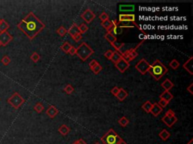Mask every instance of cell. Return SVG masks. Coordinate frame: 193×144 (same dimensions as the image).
I'll list each match as a JSON object with an SVG mask.
<instances>
[{
    "label": "cell",
    "instance_id": "f6af8a7d",
    "mask_svg": "<svg viewBox=\"0 0 193 144\" xmlns=\"http://www.w3.org/2000/svg\"><path fill=\"white\" fill-rule=\"evenodd\" d=\"M68 53H70L71 56H74V55H76V47H73V46H72V47L70 48V50H69Z\"/></svg>",
    "mask_w": 193,
    "mask_h": 144
},
{
    "label": "cell",
    "instance_id": "7402d4cb",
    "mask_svg": "<svg viewBox=\"0 0 193 144\" xmlns=\"http://www.w3.org/2000/svg\"><path fill=\"white\" fill-rule=\"evenodd\" d=\"M158 136H159V137H160L162 140L166 141V140H168V138L170 137V132L167 130V129H163V130L158 134Z\"/></svg>",
    "mask_w": 193,
    "mask_h": 144
},
{
    "label": "cell",
    "instance_id": "cb8c5ba5",
    "mask_svg": "<svg viewBox=\"0 0 193 144\" xmlns=\"http://www.w3.org/2000/svg\"><path fill=\"white\" fill-rule=\"evenodd\" d=\"M121 58H122V57H121V53H119V52H118V51H114V52H113V57H112L110 60H111L114 64H115V63H117Z\"/></svg>",
    "mask_w": 193,
    "mask_h": 144
},
{
    "label": "cell",
    "instance_id": "ee69618b",
    "mask_svg": "<svg viewBox=\"0 0 193 144\" xmlns=\"http://www.w3.org/2000/svg\"><path fill=\"white\" fill-rule=\"evenodd\" d=\"M72 38H73V40H74L75 41H76V42H78V41H80L81 39L82 38V34H77V35H76L75 36H73Z\"/></svg>",
    "mask_w": 193,
    "mask_h": 144
},
{
    "label": "cell",
    "instance_id": "5bb4252c",
    "mask_svg": "<svg viewBox=\"0 0 193 144\" xmlns=\"http://www.w3.org/2000/svg\"><path fill=\"white\" fill-rule=\"evenodd\" d=\"M192 60H193V57H191L190 58L188 59L183 65V67L184 69L187 71L190 74H193L192 72Z\"/></svg>",
    "mask_w": 193,
    "mask_h": 144
},
{
    "label": "cell",
    "instance_id": "d4e9b609",
    "mask_svg": "<svg viewBox=\"0 0 193 144\" xmlns=\"http://www.w3.org/2000/svg\"><path fill=\"white\" fill-rule=\"evenodd\" d=\"M104 38H105L106 40L107 41H109L111 44L117 41V38H116V36L112 35V34L109 33V32H106V34L104 35Z\"/></svg>",
    "mask_w": 193,
    "mask_h": 144
},
{
    "label": "cell",
    "instance_id": "bcb514c9",
    "mask_svg": "<svg viewBox=\"0 0 193 144\" xmlns=\"http://www.w3.org/2000/svg\"><path fill=\"white\" fill-rule=\"evenodd\" d=\"M98 64V63L97 62V60H95V59H93L92 61H91V63H89V66H90V68L91 69L92 68H94L95 65H97Z\"/></svg>",
    "mask_w": 193,
    "mask_h": 144
},
{
    "label": "cell",
    "instance_id": "f5cc1de1",
    "mask_svg": "<svg viewBox=\"0 0 193 144\" xmlns=\"http://www.w3.org/2000/svg\"><path fill=\"white\" fill-rule=\"evenodd\" d=\"M94 144H100V143H94Z\"/></svg>",
    "mask_w": 193,
    "mask_h": 144
},
{
    "label": "cell",
    "instance_id": "d590c367",
    "mask_svg": "<svg viewBox=\"0 0 193 144\" xmlns=\"http://www.w3.org/2000/svg\"><path fill=\"white\" fill-rule=\"evenodd\" d=\"M64 91L66 92L67 94L70 95V94H72V92H73V91H74V88L72 87L70 84H67V85L64 87Z\"/></svg>",
    "mask_w": 193,
    "mask_h": 144
},
{
    "label": "cell",
    "instance_id": "f907efd6",
    "mask_svg": "<svg viewBox=\"0 0 193 144\" xmlns=\"http://www.w3.org/2000/svg\"><path fill=\"white\" fill-rule=\"evenodd\" d=\"M186 144H193V139H191V140H190V141H189V143H187Z\"/></svg>",
    "mask_w": 193,
    "mask_h": 144
},
{
    "label": "cell",
    "instance_id": "7dc6e473",
    "mask_svg": "<svg viewBox=\"0 0 193 144\" xmlns=\"http://www.w3.org/2000/svg\"><path fill=\"white\" fill-rule=\"evenodd\" d=\"M192 86H193V83H191V84H190V86H188V87H187V90L189 92V93L191 94V95H192V94H193L192 89Z\"/></svg>",
    "mask_w": 193,
    "mask_h": 144
},
{
    "label": "cell",
    "instance_id": "e0dca14e",
    "mask_svg": "<svg viewBox=\"0 0 193 144\" xmlns=\"http://www.w3.org/2000/svg\"><path fill=\"white\" fill-rule=\"evenodd\" d=\"M128 93L127 92L125 91L123 88H120L119 93L117 94V96H115V97L117 98L120 101H122L128 97Z\"/></svg>",
    "mask_w": 193,
    "mask_h": 144
},
{
    "label": "cell",
    "instance_id": "ffe728a7",
    "mask_svg": "<svg viewBox=\"0 0 193 144\" xmlns=\"http://www.w3.org/2000/svg\"><path fill=\"white\" fill-rule=\"evenodd\" d=\"M161 86L163 89H164L165 91H169L172 89V88L174 87V83H172L169 79H166L162 84H161Z\"/></svg>",
    "mask_w": 193,
    "mask_h": 144
},
{
    "label": "cell",
    "instance_id": "277c9868",
    "mask_svg": "<svg viewBox=\"0 0 193 144\" xmlns=\"http://www.w3.org/2000/svg\"><path fill=\"white\" fill-rule=\"evenodd\" d=\"M100 140L104 144H118L122 138L113 129H110L100 138Z\"/></svg>",
    "mask_w": 193,
    "mask_h": 144
},
{
    "label": "cell",
    "instance_id": "52a82bcc",
    "mask_svg": "<svg viewBox=\"0 0 193 144\" xmlns=\"http://www.w3.org/2000/svg\"><path fill=\"white\" fill-rule=\"evenodd\" d=\"M13 40V36L8 32H0V43L2 46H6Z\"/></svg>",
    "mask_w": 193,
    "mask_h": 144
},
{
    "label": "cell",
    "instance_id": "b9f144b4",
    "mask_svg": "<svg viewBox=\"0 0 193 144\" xmlns=\"http://www.w3.org/2000/svg\"><path fill=\"white\" fill-rule=\"evenodd\" d=\"M164 116H168V117L175 116V113H174V111L172 110H168L165 113V115Z\"/></svg>",
    "mask_w": 193,
    "mask_h": 144
},
{
    "label": "cell",
    "instance_id": "6da1fadb",
    "mask_svg": "<svg viewBox=\"0 0 193 144\" xmlns=\"http://www.w3.org/2000/svg\"><path fill=\"white\" fill-rule=\"evenodd\" d=\"M45 24L42 23L33 12H29L18 24V29L21 30L30 40L35 38L45 29Z\"/></svg>",
    "mask_w": 193,
    "mask_h": 144
},
{
    "label": "cell",
    "instance_id": "603a6c76",
    "mask_svg": "<svg viewBox=\"0 0 193 144\" xmlns=\"http://www.w3.org/2000/svg\"><path fill=\"white\" fill-rule=\"evenodd\" d=\"M9 28H10L9 24H8L4 19H1V21H0V32H7V30H8Z\"/></svg>",
    "mask_w": 193,
    "mask_h": 144
},
{
    "label": "cell",
    "instance_id": "4316f807",
    "mask_svg": "<svg viewBox=\"0 0 193 144\" xmlns=\"http://www.w3.org/2000/svg\"><path fill=\"white\" fill-rule=\"evenodd\" d=\"M152 107V104L149 101H146L142 105V108L143 110H145L146 113H150L151 108Z\"/></svg>",
    "mask_w": 193,
    "mask_h": 144
},
{
    "label": "cell",
    "instance_id": "8d00e7d4",
    "mask_svg": "<svg viewBox=\"0 0 193 144\" xmlns=\"http://www.w3.org/2000/svg\"><path fill=\"white\" fill-rule=\"evenodd\" d=\"M78 29H79V32H80V33H85L88 30V27L86 26V24H82L79 26H78Z\"/></svg>",
    "mask_w": 193,
    "mask_h": 144
},
{
    "label": "cell",
    "instance_id": "ba28073f",
    "mask_svg": "<svg viewBox=\"0 0 193 144\" xmlns=\"http://www.w3.org/2000/svg\"><path fill=\"white\" fill-rule=\"evenodd\" d=\"M81 17L82 20H84L87 24H90L95 18V14L91 10L87 9L81 14Z\"/></svg>",
    "mask_w": 193,
    "mask_h": 144
},
{
    "label": "cell",
    "instance_id": "e575fe53",
    "mask_svg": "<svg viewBox=\"0 0 193 144\" xmlns=\"http://www.w3.org/2000/svg\"><path fill=\"white\" fill-rule=\"evenodd\" d=\"M112 45H113V47H115L116 50H118V52H120V50H121V48L122 47V46H124L125 45V44L124 43H120V42H118L117 41H115V42H114L113 44H112Z\"/></svg>",
    "mask_w": 193,
    "mask_h": 144
},
{
    "label": "cell",
    "instance_id": "74e56055",
    "mask_svg": "<svg viewBox=\"0 0 193 144\" xmlns=\"http://www.w3.org/2000/svg\"><path fill=\"white\" fill-rule=\"evenodd\" d=\"M1 63L2 64L4 65H9V63H11V59L8 57V56H4V57H2V60H1Z\"/></svg>",
    "mask_w": 193,
    "mask_h": 144
},
{
    "label": "cell",
    "instance_id": "8992f818",
    "mask_svg": "<svg viewBox=\"0 0 193 144\" xmlns=\"http://www.w3.org/2000/svg\"><path fill=\"white\" fill-rule=\"evenodd\" d=\"M150 67V64L146 61L145 59H142L139 61L138 63L135 65V68L141 74H145L146 72H148L149 68Z\"/></svg>",
    "mask_w": 193,
    "mask_h": 144
},
{
    "label": "cell",
    "instance_id": "db71d44e",
    "mask_svg": "<svg viewBox=\"0 0 193 144\" xmlns=\"http://www.w3.org/2000/svg\"><path fill=\"white\" fill-rule=\"evenodd\" d=\"M0 46H2V45H1V43H0Z\"/></svg>",
    "mask_w": 193,
    "mask_h": 144
},
{
    "label": "cell",
    "instance_id": "f546056e",
    "mask_svg": "<svg viewBox=\"0 0 193 144\" xmlns=\"http://www.w3.org/2000/svg\"><path fill=\"white\" fill-rule=\"evenodd\" d=\"M169 65L170 68H173L174 70H177L179 66V63L177 59H173V60L169 63Z\"/></svg>",
    "mask_w": 193,
    "mask_h": 144
},
{
    "label": "cell",
    "instance_id": "484cf974",
    "mask_svg": "<svg viewBox=\"0 0 193 144\" xmlns=\"http://www.w3.org/2000/svg\"><path fill=\"white\" fill-rule=\"evenodd\" d=\"M101 25L103 27H104L106 29L107 32H109L110 29H111L112 26H113V21H111V20L109 19L107 20H106V21L102 22Z\"/></svg>",
    "mask_w": 193,
    "mask_h": 144
},
{
    "label": "cell",
    "instance_id": "816d5d0a",
    "mask_svg": "<svg viewBox=\"0 0 193 144\" xmlns=\"http://www.w3.org/2000/svg\"><path fill=\"white\" fill-rule=\"evenodd\" d=\"M72 144H78V142H77V140H76V141H75V142L72 143Z\"/></svg>",
    "mask_w": 193,
    "mask_h": 144
},
{
    "label": "cell",
    "instance_id": "7bdbcfd3",
    "mask_svg": "<svg viewBox=\"0 0 193 144\" xmlns=\"http://www.w3.org/2000/svg\"><path fill=\"white\" fill-rule=\"evenodd\" d=\"M119 88L117 87V86H115V87L112 89L111 93L113 94V96H117V94L119 93Z\"/></svg>",
    "mask_w": 193,
    "mask_h": 144
},
{
    "label": "cell",
    "instance_id": "8fae6325",
    "mask_svg": "<svg viewBox=\"0 0 193 144\" xmlns=\"http://www.w3.org/2000/svg\"><path fill=\"white\" fill-rule=\"evenodd\" d=\"M162 120L163 122L165 123L166 125H167V126H168L169 128H171V127L177 122L178 119L176 116L168 117L166 116H164L162 119Z\"/></svg>",
    "mask_w": 193,
    "mask_h": 144
},
{
    "label": "cell",
    "instance_id": "9f6ffc18",
    "mask_svg": "<svg viewBox=\"0 0 193 144\" xmlns=\"http://www.w3.org/2000/svg\"><path fill=\"white\" fill-rule=\"evenodd\" d=\"M0 100H1V99H0Z\"/></svg>",
    "mask_w": 193,
    "mask_h": 144
},
{
    "label": "cell",
    "instance_id": "2e32d148",
    "mask_svg": "<svg viewBox=\"0 0 193 144\" xmlns=\"http://www.w3.org/2000/svg\"><path fill=\"white\" fill-rule=\"evenodd\" d=\"M135 9V6L134 5H119V11H134Z\"/></svg>",
    "mask_w": 193,
    "mask_h": 144
},
{
    "label": "cell",
    "instance_id": "4fadbf2b",
    "mask_svg": "<svg viewBox=\"0 0 193 144\" xmlns=\"http://www.w3.org/2000/svg\"><path fill=\"white\" fill-rule=\"evenodd\" d=\"M162 110L163 109H162L160 106L158 105V103H154L152 104V108H151L150 113H152L154 116H158L161 113H162Z\"/></svg>",
    "mask_w": 193,
    "mask_h": 144
},
{
    "label": "cell",
    "instance_id": "5b68a950",
    "mask_svg": "<svg viewBox=\"0 0 193 144\" xmlns=\"http://www.w3.org/2000/svg\"><path fill=\"white\" fill-rule=\"evenodd\" d=\"M7 102L14 107V109H18L25 102V100L18 92H14L9 98H8Z\"/></svg>",
    "mask_w": 193,
    "mask_h": 144
},
{
    "label": "cell",
    "instance_id": "681fc988",
    "mask_svg": "<svg viewBox=\"0 0 193 144\" xmlns=\"http://www.w3.org/2000/svg\"><path fill=\"white\" fill-rule=\"evenodd\" d=\"M118 144H128V143L126 142H125V140H121V141H120V142H119Z\"/></svg>",
    "mask_w": 193,
    "mask_h": 144
},
{
    "label": "cell",
    "instance_id": "3957f363",
    "mask_svg": "<svg viewBox=\"0 0 193 144\" xmlns=\"http://www.w3.org/2000/svg\"><path fill=\"white\" fill-rule=\"evenodd\" d=\"M78 58L82 61H86L92 54H94V50L89 45L85 42H82L78 48H76V53Z\"/></svg>",
    "mask_w": 193,
    "mask_h": 144
},
{
    "label": "cell",
    "instance_id": "836d02e7",
    "mask_svg": "<svg viewBox=\"0 0 193 144\" xmlns=\"http://www.w3.org/2000/svg\"><path fill=\"white\" fill-rule=\"evenodd\" d=\"M102 69H103V68H102V66H101V65H100L99 64V63H98V64L97 65H95V66H94V68H91L92 71L94 72V74H99L100 72L102 71Z\"/></svg>",
    "mask_w": 193,
    "mask_h": 144
},
{
    "label": "cell",
    "instance_id": "60d3db41",
    "mask_svg": "<svg viewBox=\"0 0 193 144\" xmlns=\"http://www.w3.org/2000/svg\"><path fill=\"white\" fill-rule=\"evenodd\" d=\"M158 104L161 107H162V109H163L164 107H165L166 106L168 105V101H166L165 100H164V99H160V100H159V101H158Z\"/></svg>",
    "mask_w": 193,
    "mask_h": 144
},
{
    "label": "cell",
    "instance_id": "7c38bea8",
    "mask_svg": "<svg viewBox=\"0 0 193 144\" xmlns=\"http://www.w3.org/2000/svg\"><path fill=\"white\" fill-rule=\"evenodd\" d=\"M59 113V110L57 109L55 106L50 105L48 107V108L46 110V114L50 118H55Z\"/></svg>",
    "mask_w": 193,
    "mask_h": 144
},
{
    "label": "cell",
    "instance_id": "44dd1931",
    "mask_svg": "<svg viewBox=\"0 0 193 144\" xmlns=\"http://www.w3.org/2000/svg\"><path fill=\"white\" fill-rule=\"evenodd\" d=\"M70 131V129L66 125L63 124V125H61V126L59 127L58 132L60 134H61L62 135H63V136H66V135H68Z\"/></svg>",
    "mask_w": 193,
    "mask_h": 144
},
{
    "label": "cell",
    "instance_id": "c3c4849f",
    "mask_svg": "<svg viewBox=\"0 0 193 144\" xmlns=\"http://www.w3.org/2000/svg\"><path fill=\"white\" fill-rule=\"evenodd\" d=\"M77 142H78V144H87V143H86L85 141V140L82 138L77 140Z\"/></svg>",
    "mask_w": 193,
    "mask_h": 144
},
{
    "label": "cell",
    "instance_id": "83f0119b",
    "mask_svg": "<svg viewBox=\"0 0 193 144\" xmlns=\"http://www.w3.org/2000/svg\"><path fill=\"white\" fill-rule=\"evenodd\" d=\"M71 47H72V45L69 43V42H67V41H65L64 43L63 44V45L61 46V48L63 52H65L66 53H68L69 50H70Z\"/></svg>",
    "mask_w": 193,
    "mask_h": 144
},
{
    "label": "cell",
    "instance_id": "f35d334b",
    "mask_svg": "<svg viewBox=\"0 0 193 144\" xmlns=\"http://www.w3.org/2000/svg\"><path fill=\"white\" fill-rule=\"evenodd\" d=\"M99 18L102 22H104L106 21V20H109V16H108V14H106V12H103V13L99 16Z\"/></svg>",
    "mask_w": 193,
    "mask_h": 144
},
{
    "label": "cell",
    "instance_id": "7a4b0ae2",
    "mask_svg": "<svg viewBox=\"0 0 193 144\" xmlns=\"http://www.w3.org/2000/svg\"><path fill=\"white\" fill-rule=\"evenodd\" d=\"M148 72H149V74L155 78V80H159L168 72V68L161 63L160 60L157 59L150 65Z\"/></svg>",
    "mask_w": 193,
    "mask_h": 144
},
{
    "label": "cell",
    "instance_id": "9c48e42d",
    "mask_svg": "<svg viewBox=\"0 0 193 144\" xmlns=\"http://www.w3.org/2000/svg\"><path fill=\"white\" fill-rule=\"evenodd\" d=\"M115 65L119 71L121 72V73H124L129 68L130 64H129V63H128L127 61L125 60L124 59L121 58L117 63H115Z\"/></svg>",
    "mask_w": 193,
    "mask_h": 144
},
{
    "label": "cell",
    "instance_id": "d6a6232c",
    "mask_svg": "<svg viewBox=\"0 0 193 144\" xmlns=\"http://www.w3.org/2000/svg\"><path fill=\"white\" fill-rule=\"evenodd\" d=\"M57 33L61 37H63L67 33V30L63 26H61V27L57 30Z\"/></svg>",
    "mask_w": 193,
    "mask_h": 144
},
{
    "label": "cell",
    "instance_id": "9a60e30c",
    "mask_svg": "<svg viewBox=\"0 0 193 144\" xmlns=\"http://www.w3.org/2000/svg\"><path fill=\"white\" fill-rule=\"evenodd\" d=\"M67 33H69L71 35V37H73L77 34H81L78 29V26L76 25V24H73L70 26V28L67 30Z\"/></svg>",
    "mask_w": 193,
    "mask_h": 144
},
{
    "label": "cell",
    "instance_id": "30bf717a",
    "mask_svg": "<svg viewBox=\"0 0 193 144\" xmlns=\"http://www.w3.org/2000/svg\"><path fill=\"white\" fill-rule=\"evenodd\" d=\"M119 22H131V23H135V15L133 14H121L119 15Z\"/></svg>",
    "mask_w": 193,
    "mask_h": 144
},
{
    "label": "cell",
    "instance_id": "1f68e13d",
    "mask_svg": "<svg viewBox=\"0 0 193 144\" xmlns=\"http://www.w3.org/2000/svg\"><path fill=\"white\" fill-rule=\"evenodd\" d=\"M34 110H35L38 113H42L43 111V110H44V106L42 105V104L39 102V103H37L35 106H34Z\"/></svg>",
    "mask_w": 193,
    "mask_h": 144
},
{
    "label": "cell",
    "instance_id": "ab89813d",
    "mask_svg": "<svg viewBox=\"0 0 193 144\" xmlns=\"http://www.w3.org/2000/svg\"><path fill=\"white\" fill-rule=\"evenodd\" d=\"M113 52L114 51H113L112 50H107L106 52H105L104 53V57H106V58H107L108 59H111L112 57H113Z\"/></svg>",
    "mask_w": 193,
    "mask_h": 144
},
{
    "label": "cell",
    "instance_id": "11a10c76",
    "mask_svg": "<svg viewBox=\"0 0 193 144\" xmlns=\"http://www.w3.org/2000/svg\"><path fill=\"white\" fill-rule=\"evenodd\" d=\"M0 21H1V19H0Z\"/></svg>",
    "mask_w": 193,
    "mask_h": 144
},
{
    "label": "cell",
    "instance_id": "4dcf8cb0",
    "mask_svg": "<svg viewBox=\"0 0 193 144\" xmlns=\"http://www.w3.org/2000/svg\"><path fill=\"white\" fill-rule=\"evenodd\" d=\"M30 59H31V60L33 61V63H38L40 59V56H39V53H37L36 52H34V53H32V55L30 56Z\"/></svg>",
    "mask_w": 193,
    "mask_h": 144
},
{
    "label": "cell",
    "instance_id": "d6986e66",
    "mask_svg": "<svg viewBox=\"0 0 193 144\" xmlns=\"http://www.w3.org/2000/svg\"><path fill=\"white\" fill-rule=\"evenodd\" d=\"M117 24L120 28H132L134 26L140 28L136 24V23H131V22H117Z\"/></svg>",
    "mask_w": 193,
    "mask_h": 144
},
{
    "label": "cell",
    "instance_id": "ac0fdd59",
    "mask_svg": "<svg viewBox=\"0 0 193 144\" xmlns=\"http://www.w3.org/2000/svg\"><path fill=\"white\" fill-rule=\"evenodd\" d=\"M159 98H160V99L165 100L166 101H168V103H169L170 101L173 99L174 96H173V95L169 91H164L163 93L161 94Z\"/></svg>",
    "mask_w": 193,
    "mask_h": 144
},
{
    "label": "cell",
    "instance_id": "f1b7e54d",
    "mask_svg": "<svg viewBox=\"0 0 193 144\" xmlns=\"http://www.w3.org/2000/svg\"><path fill=\"white\" fill-rule=\"evenodd\" d=\"M119 124L122 127H126L129 124V120L125 116H122L119 120Z\"/></svg>",
    "mask_w": 193,
    "mask_h": 144
}]
</instances>
